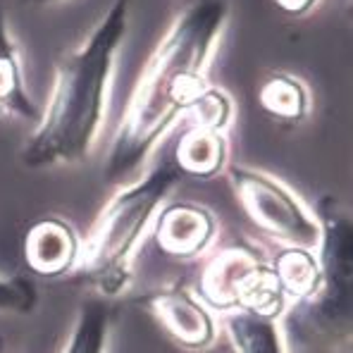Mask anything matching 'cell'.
I'll use <instances>...</instances> for the list:
<instances>
[{
  "mask_svg": "<svg viewBox=\"0 0 353 353\" xmlns=\"http://www.w3.org/2000/svg\"><path fill=\"white\" fill-rule=\"evenodd\" d=\"M230 19L227 0H194L158 43L137 84L112 139L105 179L122 184L158 146L170 127L186 115L208 86L205 65Z\"/></svg>",
  "mask_w": 353,
  "mask_h": 353,
  "instance_id": "1",
  "label": "cell"
},
{
  "mask_svg": "<svg viewBox=\"0 0 353 353\" xmlns=\"http://www.w3.org/2000/svg\"><path fill=\"white\" fill-rule=\"evenodd\" d=\"M132 0H115L77 50L58 62L48 108L22 150L31 170L77 165L96 146L108 110L115 60L129 29Z\"/></svg>",
  "mask_w": 353,
  "mask_h": 353,
  "instance_id": "2",
  "label": "cell"
},
{
  "mask_svg": "<svg viewBox=\"0 0 353 353\" xmlns=\"http://www.w3.org/2000/svg\"><path fill=\"white\" fill-rule=\"evenodd\" d=\"M174 184L176 172L172 168H155L117 191L93 222L86 241L79 246L77 268L103 299H115L127 289L134 253L146 239Z\"/></svg>",
  "mask_w": 353,
  "mask_h": 353,
  "instance_id": "3",
  "label": "cell"
},
{
  "mask_svg": "<svg viewBox=\"0 0 353 353\" xmlns=\"http://www.w3.org/2000/svg\"><path fill=\"white\" fill-rule=\"evenodd\" d=\"M201 301L215 310H251L279 318L289 299L277 282L272 265L241 246L220 251L201 277Z\"/></svg>",
  "mask_w": 353,
  "mask_h": 353,
  "instance_id": "4",
  "label": "cell"
},
{
  "mask_svg": "<svg viewBox=\"0 0 353 353\" xmlns=\"http://www.w3.org/2000/svg\"><path fill=\"white\" fill-rule=\"evenodd\" d=\"M230 181L243 212L265 234L282 241L287 248L318 253L323 225L292 189L274 176L241 165L230 168Z\"/></svg>",
  "mask_w": 353,
  "mask_h": 353,
  "instance_id": "5",
  "label": "cell"
},
{
  "mask_svg": "<svg viewBox=\"0 0 353 353\" xmlns=\"http://www.w3.org/2000/svg\"><path fill=\"white\" fill-rule=\"evenodd\" d=\"M323 236H320V272L323 284L315 296H323L325 318L332 325H339V318L349 320L351 310V284H353V227L349 212L325 215Z\"/></svg>",
  "mask_w": 353,
  "mask_h": 353,
  "instance_id": "6",
  "label": "cell"
},
{
  "mask_svg": "<svg viewBox=\"0 0 353 353\" xmlns=\"http://www.w3.org/2000/svg\"><path fill=\"white\" fill-rule=\"evenodd\" d=\"M143 305L150 310L158 325L172 341L189 351H205L217 336V325L210 308L189 292L172 287L150 294L143 299Z\"/></svg>",
  "mask_w": 353,
  "mask_h": 353,
  "instance_id": "7",
  "label": "cell"
},
{
  "mask_svg": "<svg viewBox=\"0 0 353 353\" xmlns=\"http://www.w3.org/2000/svg\"><path fill=\"white\" fill-rule=\"evenodd\" d=\"M217 234L215 217L199 203H170L155 217V241L172 258H199Z\"/></svg>",
  "mask_w": 353,
  "mask_h": 353,
  "instance_id": "8",
  "label": "cell"
},
{
  "mask_svg": "<svg viewBox=\"0 0 353 353\" xmlns=\"http://www.w3.org/2000/svg\"><path fill=\"white\" fill-rule=\"evenodd\" d=\"M79 239L60 217H46L31 225L24 239V258L31 272L41 277H62L77 265Z\"/></svg>",
  "mask_w": 353,
  "mask_h": 353,
  "instance_id": "9",
  "label": "cell"
},
{
  "mask_svg": "<svg viewBox=\"0 0 353 353\" xmlns=\"http://www.w3.org/2000/svg\"><path fill=\"white\" fill-rule=\"evenodd\" d=\"M174 163L184 174L196 179H212L227 165V139L225 134L210 129L189 127L181 134L174 148Z\"/></svg>",
  "mask_w": 353,
  "mask_h": 353,
  "instance_id": "10",
  "label": "cell"
},
{
  "mask_svg": "<svg viewBox=\"0 0 353 353\" xmlns=\"http://www.w3.org/2000/svg\"><path fill=\"white\" fill-rule=\"evenodd\" d=\"M8 112L27 119L36 117L34 101L29 98L27 86H24L17 43L10 34L8 19L0 8V117Z\"/></svg>",
  "mask_w": 353,
  "mask_h": 353,
  "instance_id": "11",
  "label": "cell"
},
{
  "mask_svg": "<svg viewBox=\"0 0 353 353\" xmlns=\"http://www.w3.org/2000/svg\"><path fill=\"white\" fill-rule=\"evenodd\" d=\"M225 330L234 353H287L279 318L232 310L225 318Z\"/></svg>",
  "mask_w": 353,
  "mask_h": 353,
  "instance_id": "12",
  "label": "cell"
},
{
  "mask_svg": "<svg viewBox=\"0 0 353 353\" xmlns=\"http://www.w3.org/2000/svg\"><path fill=\"white\" fill-rule=\"evenodd\" d=\"M258 103L270 117L279 122H303L310 112V93L301 79L292 74H270L258 88Z\"/></svg>",
  "mask_w": 353,
  "mask_h": 353,
  "instance_id": "13",
  "label": "cell"
},
{
  "mask_svg": "<svg viewBox=\"0 0 353 353\" xmlns=\"http://www.w3.org/2000/svg\"><path fill=\"white\" fill-rule=\"evenodd\" d=\"M272 270L289 301H308L320 292L323 272H320V261L313 251L284 248L274 261Z\"/></svg>",
  "mask_w": 353,
  "mask_h": 353,
  "instance_id": "14",
  "label": "cell"
},
{
  "mask_svg": "<svg viewBox=\"0 0 353 353\" xmlns=\"http://www.w3.org/2000/svg\"><path fill=\"white\" fill-rule=\"evenodd\" d=\"M108 336H110V305L105 299H88L77 310V320L62 353H105Z\"/></svg>",
  "mask_w": 353,
  "mask_h": 353,
  "instance_id": "15",
  "label": "cell"
},
{
  "mask_svg": "<svg viewBox=\"0 0 353 353\" xmlns=\"http://www.w3.org/2000/svg\"><path fill=\"white\" fill-rule=\"evenodd\" d=\"M186 115L191 117V127L210 129V132L225 134L230 129L232 119H234V103L227 96L222 88H215L208 84L203 91L199 93L191 108L186 110Z\"/></svg>",
  "mask_w": 353,
  "mask_h": 353,
  "instance_id": "16",
  "label": "cell"
},
{
  "mask_svg": "<svg viewBox=\"0 0 353 353\" xmlns=\"http://www.w3.org/2000/svg\"><path fill=\"white\" fill-rule=\"evenodd\" d=\"M39 292L34 282L24 277H3L0 274V313L27 315L36 308Z\"/></svg>",
  "mask_w": 353,
  "mask_h": 353,
  "instance_id": "17",
  "label": "cell"
},
{
  "mask_svg": "<svg viewBox=\"0 0 353 353\" xmlns=\"http://www.w3.org/2000/svg\"><path fill=\"white\" fill-rule=\"evenodd\" d=\"M272 5L289 17H303L318 5V0H272Z\"/></svg>",
  "mask_w": 353,
  "mask_h": 353,
  "instance_id": "18",
  "label": "cell"
},
{
  "mask_svg": "<svg viewBox=\"0 0 353 353\" xmlns=\"http://www.w3.org/2000/svg\"><path fill=\"white\" fill-rule=\"evenodd\" d=\"M27 5H55V3H62V0H22Z\"/></svg>",
  "mask_w": 353,
  "mask_h": 353,
  "instance_id": "19",
  "label": "cell"
},
{
  "mask_svg": "<svg viewBox=\"0 0 353 353\" xmlns=\"http://www.w3.org/2000/svg\"><path fill=\"white\" fill-rule=\"evenodd\" d=\"M5 351V344H3V339H0V353H3Z\"/></svg>",
  "mask_w": 353,
  "mask_h": 353,
  "instance_id": "20",
  "label": "cell"
}]
</instances>
